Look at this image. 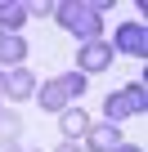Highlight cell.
<instances>
[{
	"label": "cell",
	"instance_id": "52a82bcc",
	"mask_svg": "<svg viewBox=\"0 0 148 152\" xmlns=\"http://www.w3.org/2000/svg\"><path fill=\"white\" fill-rule=\"evenodd\" d=\"M117 143H126L117 125H108V121H90V130H85V148H90V152H112Z\"/></svg>",
	"mask_w": 148,
	"mask_h": 152
},
{
	"label": "cell",
	"instance_id": "8fae6325",
	"mask_svg": "<svg viewBox=\"0 0 148 152\" xmlns=\"http://www.w3.org/2000/svg\"><path fill=\"white\" fill-rule=\"evenodd\" d=\"M18 134H23V116L18 112H0V143H18Z\"/></svg>",
	"mask_w": 148,
	"mask_h": 152
},
{
	"label": "cell",
	"instance_id": "8992f818",
	"mask_svg": "<svg viewBox=\"0 0 148 152\" xmlns=\"http://www.w3.org/2000/svg\"><path fill=\"white\" fill-rule=\"evenodd\" d=\"M32 94H36V76H32L27 67H9V72H5V99L27 103Z\"/></svg>",
	"mask_w": 148,
	"mask_h": 152
},
{
	"label": "cell",
	"instance_id": "5bb4252c",
	"mask_svg": "<svg viewBox=\"0 0 148 152\" xmlns=\"http://www.w3.org/2000/svg\"><path fill=\"white\" fill-rule=\"evenodd\" d=\"M5 152H40V148H23V143H9Z\"/></svg>",
	"mask_w": 148,
	"mask_h": 152
},
{
	"label": "cell",
	"instance_id": "7a4b0ae2",
	"mask_svg": "<svg viewBox=\"0 0 148 152\" xmlns=\"http://www.w3.org/2000/svg\"><path fill=\"white\" fill-rule=\"evenodd\" d=\"M85 76L81 72H67V76H54V81H45V85H36V103L45 107V112H63V107H72V103H77L81 94H85Z\"/></svg>",
	"mask_w": 148,
	"mask_h": 152
},
{
	"label": "cell",
	"instance_id": "4fadbf2b",
	"mask_svg": "<svg viewBox=\"0 0 148 152\" xmlns=\"http://www.w3.org/2000/svg\"><path fill=\"white\" fill-rule=\"evenodd\" d=\"M112 152H144V148H135V143H117Z\"/></svg>",
	"mask_w": 148,
	"mask_h": 152
},
{
	"label": "cell",
	"instance_id": "9c48e42d",
	"mask_svg": "<svg viewBox=\"0 0 148 152\" xmlns=\"http://www.w3.org/2000/svg\"><path fill=\"white\" fill-rule=\"evenodd\" d=\"M27 23V0H0V31H14Z\"/></svg>",
	"mask_w": 148,
	"mask_h": 152
},
{
	"label": "cell",
	"instance_id": "30bf717a",
	"mask_svg": "<svg viewBox=\"0 0 148 152\" xmlns=\"http://www.w3.org/2000/svg\"><path fill=\"white\" fill-rule=\"evenodd\" d=\"M27 58V40L14 36V31H0V63H9V67H23Z\"/></svg>",
	"mask_w": 148,
	"mask_h": 152
},
{
	"label": "cell",
	"instance_id": "5b68a950",
	"mask_svg": "<svg viewBox=\"0 0 148 152\" xmlns=\"http://www.w3.org/2000/svg\"><path fill=\"white\" fill-rule=\"evenodd\" d=\"M112 49H121V54H130V58H148V27H144V18H139V23H121Z\"/></svg>",
	"mask_w": 148,
	"mask_h": 152
},
{
	"label": "cell",
	"instance_id": "ba28073f",
	"mask_svg": "<svg viewBox=\"0 0 148 152\" xmlns=\"http://www.w3.org/2000/svg\"><path fill=\"white\" fill-rule=\"evenodd\" d=\"M58 130H63V139H72V143L85 139V130H90V112H85V107H77V103L63 107V112H58Z\"/></svg>",
	"mask_w": 148,
	"mask_h": 152
},
{
	"label": "cell",
	"instance_id": "3957f363",
	"mask_svg": "<svg viewBox=\"0 0 148 152\" xmlns=\"http://www.w3.org/2000/svg\"><path fill=\"white\" fill-rule=\"evenodd\" d=\"M144 107H148V90H144V81H130L126 90H117V94L103 99V121L108 125H121L130 116H144Z\"/></svg>",
	"mask_w": 148,
	"mask_h": 152
},
{
	"label": "cell",
	"instance_id": "277c9868",
	"mask_svg": "<svg viewBox=\"0 0 148 152\" xmlns=\"http://www.w3.org/2000/svg\"><path fill=\"white\" fill-rule=\"evenodd\" d=\"M112 54H117V49H112L103 36H99V40H85V45L77 49V72H81V76L108 72V67H112Z\"/></svg>",
	"mask_w": 148,
	"mask_h": 152
},
{
	"label": "cell",
	"instance_id": "7c38bea8",
	"mask_svg": "<svg viewBox=\"0 0 148 152\" xmlns=\"http://www.w3.org/2000/svg\"><path fill=\"white\" fill-rule=\"evenodd\" d=\"M54 152H81V148H77V143H72V139H63V143H58Z\"/></svg>",
	"mask_w": 148,
	"mask_h": 152
},
{
	"label": "cell",
	"instance_id": "9a60e30c",
	"mask_svg": "<svg viewBox=\"0 0 148 152\" xmlns=\"http://www.w3.org/2000/svg\"><path fill=\"white\" fill-rule=\"evenodd\" d=\"M0 99H5V72H0Z\"/></svg>",
	"mask_w": 148,
	"mask_h": 152
},
{
	"label": "cell",
	"instance_id": "6da1fadb",
	"mask_svg": "<svg viewBox=\"0 0 148 152\" xmlns=\"http://www.w3.org/2000/svg\"><path fill=\"white\" fill-rule=\"evenodd\" d=\"M103 14H108V0H63V5H54L58 27L81 36V45L103 36Z\"/></svg>",
	"mask_w": 148,
	"mask_h": 152
}]
</instances>
